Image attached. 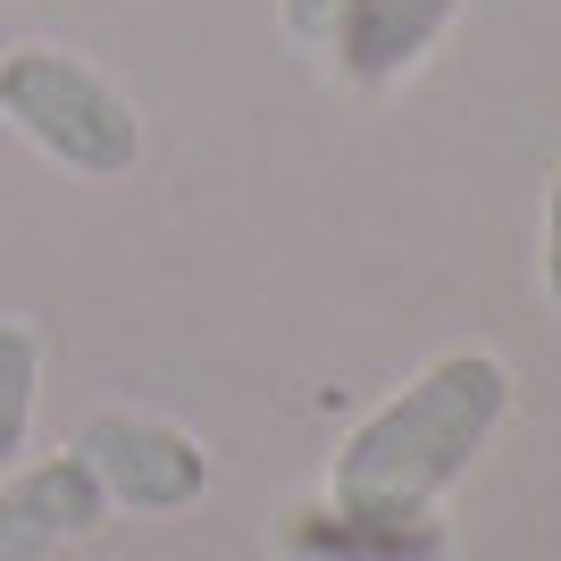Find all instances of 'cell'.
Masks as SVG:
<instances>
[{
	"label": "cell",
	"mask_w": 561,
	"mask_h": 561,
	"mask_svg": "<svg viewBox=\"0 0 561 561\" xmlns=\"http://www.w3.org/2000/svg\"><path fill=\"white\" fill-rule=\"evenodd\" d=\"M101 478L84 469V453H59V461L25 469L18 486H9V519H25V528H43V537H76V528H93L101 519Z\"/></svg>",
	"instance_id": "6"
},
{
	"label": "cell",
	"mask_w": 561,
	"mask_h": 561,
	"mask_svg": "<svg viewBox=\"0 0 561 561\" xmlns=\"http://www.w3.org/2000/svg\"><path fill=\"white\" fill-rule=\"evenodd\" d=\"M0 117L18 126L34 151H50L76 176H126L142 160V117L101 68L68 59V50L25 43L0 59Z\"/></svg>",
	"instance_id": "2"
},
{
	"label": "cell",
	"mask_w": 561,
	"mask_h": 561,
	"mask_svg": "<svg viewBox=\"0 0 561 561\" xmlns=\"http://www.w3.org/2000/svg\"><path fill=\"white\" fill-rule=\"evenodd\" d=\"M445 537L427 528V512H302L294 519V561H436Z\"/></svg>",
	"instance_id": "5"
},
{
	"label": "cell",
	"mask_w": 561,
	"mask_h": 561,
	"mask_svg": "<svg viewBox=\"0 0 561 561\" xmlns=\"http://www.w3.org/2000/svg\"><path fill=\"white\" fill-rule=\"evenodd\" d=\"M545 294H553V310H561V176H553V193H545Z\"/></svg>",
	"instance_id": "8"
},
{
	"label": "cell",
	"mask_w": 561,
	"mask_h": 561,
	"mask_svg": "<svg viewBox=\"0 0 561 561\" xmlns=\"http://www.w3.org/2000/svg\"><path fill=\"white\" fill-rule=\"evenodd\" d=\"M335 9L344 0H285V25L302 34V43H328V25H335Z\"/></svg>",
	"instance_id": "9"
},
{
	"label": "cell",
	"mask_w": 561,
	"mask_h": 561,
	"mask_svg": "<svg viewBox=\"0 0 561 561\" xmlns=\"http://www.w3.org/2000/svg\"><path fill=\"white\" fill-rule=\"evenodd\" d=\"M34 386H43V335L25 319H0V469H18V453H25Z\"/></svg>",
	"instance_id": "7"
},
{
	"label": "cell",
	"mask_w": 561,
	"mask_h": 561,
	"mask_svg": "<svg viewBox=\"0 0 561 561\" xmlns=\"http://www.w3.org/2000/svg\"><path fill=\"white\" fill-rule=\"evenodd\" d=\"M503 411H512V369L494 352H445L436 369H420L386 411H369L344 436L335 503H352V512H427L486 453Z\"/></svg>",
	"instance_id": "1"
},
{
	"label": "cell",
	"mask_w": 561,
	"mask_h": 561,
	"mask_svg": "<svg viewBox=\"0 0 561 561\" xmlns=\"http://www.w3.org/2000/svg\"><path fill=\"white\" fill-rule=\"evenodd\" d=\"M76 453L101 478V494L135 503V512H185L210 486V461L193 453V436H176L168 420H142V411H101Z\"/></svg>",
	"instance_id": "3"
},
{
	"label": "cell",
	"mask_w": 561,
	"mask_h": 561,
	"mask_svg": "<svg viewBox=\"0 0 561 561\" xmlns=\"http://www.w3.org/2000/svg\"><path fill=\"white\" fill-rule=\"evenodd\" d=\"M461 18V0H344L328 25V50L335 68L352 76V84H394L402 68H420L427 50H436V34Z\"/></svg>",
	"instance_id": "4"
}]
</instances>
